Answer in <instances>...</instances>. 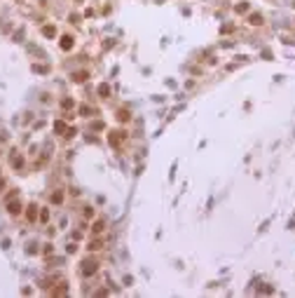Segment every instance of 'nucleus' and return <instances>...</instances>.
Segmentation results:
<instances>
[{
	"label": "nucleus",
	"instance_id": "obj_1",
	"mask_svg": "<svg viewBox=\"0 0 295 298\" xmlns=\"http://www.w3.org/2000/svg\"><path fill=\"white\" fill-rule=\"evenodd\" d=\"M82 272H85V275H91V272H96V263H89V261H87L85 268H82Z\"/></svg>",
	"mask_w": 295,
	"mask_h": 298
},
{
	"label": "nucleus",
	"instance_id": "obj_2",
	"mask_svg": "<svg viewBox=\"0 0 295 298\" xmlns=\"http://www.w3.org/2000/svg\"><path fill=\"white\" fill-rule=\"evenodd\" d=\"M61 47H63V49H70V47H73V40H70V38H63V40H61Z\"/></svg>",
	"mask_w": 295,
	"mask_h": 298
},
{
	"label": "nucleus",
	"instance_id": "obj_3",
	"mask_svg": "<svg viewBox=\"0 0 295 298\" xmlns=\"http://www.w3.org/2000/svg\"><path fill=\"white\" fill-rule=\"evenodd\" d=\"M251 24H255V26L262 24V17H260V14H253V17H251Z\"/></svg>",
	"mask_w": 295,
	"mask_h": 298
},
{
	"label": "nucleus",
	"instance_id": "obj_4",
	"mask_svg": "<svg viewBox=\"0 0 295 298\" xmlns=\"http://www.w3.org/2000/svg\"><path fill=\"white\" fill-rule=\"evenodd\" d=\"M103 230V221H96V225H94V232H101Z\"/></svg>",
	"mask_w": 295,
	"mask_h": 298
},
{
	"label": "nucleus",
	"instance_id": "obj_5",
	"mask_svg": "<svg viewBox=\"0 0 295 298\" xmlns=\"http://www.w3.org/2000/svg\"><path fill=\"white\" fill-rule=\"evenodd\" d=\"M19 209H21V207H19V204H9V211H12V214H17Z\"/></svg>",
	"mask_w": 295,
	"mask_h": 298
},
{
	"label": "nucleus",
	"instance_id": "obj_6",
	"mask_svg": "<svg viewBox=\"0 0 295 298\" xmlns=\"http://www.w3.org/2000/svg\"><path fill=\"white\" fill-rule=\"evenodd\" d=\"M54 33H56V31H54L52 26H47V28H45V35H54Z\"/></svg>",
	"mask_w": 295,
	"mask_h": 298
},
{
	"label": "nucleus",
	"instance_id": "obj_7",
	"mask_svg": "<svg viewBox=\"0 0 295 298\" xmlns=\"http://www.w3.org/2000/svg\"><path fill=\"white\" fill-rule=\"evenodd\" d=\"M0 188H3V181H0Z\"/></svg>",
	"mask_w": 295,
	"mask_h": 298
}]
</instances>
